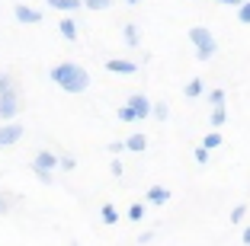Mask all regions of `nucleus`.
Here are the masks:
<instances>
[{"label": "nucleus", "instance_id": "2", "mask_svg": "<svg viewBox=\"0 0 250 246\" xmlns=\"http://www.w3.org/2000/svg\"><path fill=\"white\" fill-rule=\"evenodd\" d=\"M189 42H192V48H196L199 61H212L215 51H218V38H215L206 26H192L189 29Z\"/></svg>", "mask_w": 250, "mask_h": 246}, {"label": "nucleus", "instance_id": "17", "mask_svg": "<svg viewBox=\"0 0 250 246\" xmlns=\"http://www.w3.org/2000/svg\"><path fill=\"white\" fill-rule=\"evenodd\" d=\"M100 217H103V224H119V211L112 205H103L100 208Z\"/></svg>", "mask_w": 250, "mask_h": 246}, {"label": "nucleus", "instance_id": "31", "mask_svg": "<svg viewBox=\"0 0 250 246\" xmlns=\"http://www.w3.org/2000/svg\"><path fill=\"white\" fill-rule=\"evenodd\" d=\"M138 240H141V246H147V243H151V240H154V233H151V230H145V233H141Z\"/></svg>", "mask_w": 250, "mask_h": 246}, {"label": "nucleus", "instance_id": "24", "mask_svg": "<svg viewBox=\"0 0 250 246\" xmlns=\"http://www.w3.org/2000/svg\"><path fill=\"white\" fill-rule=\"evenodd\" d=\"M10 208H13V198L7 192H0V214H10Z\"/></svg>", "mask_w": 250, "mask_h": 246}, {"label": "nucleus", "instance_id": "1", "mask_svg": "<svg viewBox=\"0 0 250 246\" xmlns=\"http://www.w3.org/2000/svg\"><path fill=\"white\" fill-rule=\"evenodd\" d=\"M48 77H52L55 87H61L64 93H74V96L90 90V74H87V67H81L77 61H61V64H55Z\"/></svg>", "mask_w": 250, "mask_h": 246}, {"label": "nucleus", "instance_id": "5", "mask_svg": "<svg viewBox=\"0 0 250 246\" xmlns=\"http://www.w3.org/2000/svg\"><path fill=\"white\" fill-rule=\"evenodd\" d=\"M16 115H20V93L0 96V118H3V122H13Z\"/></svg>", "mask_w": 250, "mask_h": 246}, {"label": "nucleus", "instance_id": "14", "mask_svg": "<svg viewBox=\"0 0 250 246\" xmlns=\"http://www.w3.org/2000/svg\"><path fill=\"white\" fill-rule=\"evenodd\" d=\"M183 93H186V99H199V96L206 93V87H202V80H199V77H192L189 83L183 87Z\"/></svg>", "mask_w": 250, "mask_h": 246}, {"label": "nucleus", "instance_id": "22", "mask_svg": "<svg viewBox=\"0 0 250 246\" xmlns=\"http://www.w3.org/2000/svg\"><path fill=\"white\" fill-rule=\"evenodd\" d=\"M237 19H241L244 26H247V22H250V0H244L241 7H237Z\"/></svg>", "mask_w": 250, "mask_h": 246}, {"label": "nucleus", "instance_id": "9", "mask_svg": "<svg viewBox=\"0 0 250 246\" xmlns=\"http://www.w3.org/2000/svg\"><path fill=\"white\" fill-rule=\"evenodd\" d=\"M122 144H125V151H132V153H145V147H147V138L135 131V134H128V138H125Z\"/></svg>", "mask_w": 250, "mask_h": 246}, {"label": "nucleus", "instance_id": "11", "mask_svg": "<svg viewBox=\"0 0 250 246\" xmlns=\"http://www.w3.org/2000/svg\"><path fill=\"white\" fill-rule=\"evenodd\" d=\"M147 202H151V205H167L170 202V192L164 186H151V189H147Z\"/></svg>", "mask_w": 250, "mask_h": 246}, {"label": "nucleus", "instance_id": "16", "mask_svg": "<svg viewBox=\"0 0 250 246\" xmlns=\"http://www.w3.org/2000/svg\"><path fill=\"white\" fill-rule=\"evenodd\" d=\"M208 122H212V128H221V125L228 122V112H225V106L212 109V115H208Z\"/></svg>", "mask_w": 250, "mask_h": 246}, {"label": "nucleus", "instance_id": "34", "mask_svg": "<svg viewBox=\"0 0 250 246\" xmlns=\"http://www.w3.org/2000/svg\"><path fill=\"white\" fill-rule=\"evenodd\" d=\"M125 3H128V7H135V3H138V0H125Z\"/></svg>", "mask_w": 250, "mask_h": 246}, {"label": "nucleus", "instance_id": "23", "mask_svg": "<svg viewBox=\"0 0 250 246\" xmlns=\"http://www.w3.org/2000/svg\"><path fill=\"white\" fill-rule=\"evenodd\" d=\"M74 167H77V160H74V157H58V170H64V173H71Z\"/></svg>", "mask_w": 250, "mask_h": 246}, {"label": "nucleus", "instance_id": "19", "mask_svg": "<svg viewBox=\"0 0 250 246\" xmlns=\"http://www.w3.org/2000/svg\"><path fill=\"white\" fill-rule=\"evenodd\" d=\"M7 93H16V80L10 74H0V96H7Z\"/></svg>", "mask_w": 250, "mask_h": 246}, {"label": "nucleus", "instance_id": "6", "mask_svg": "<svg viewBox=\"0 0 250 246\" xmlns=\"http://www.w3.org/2000/svg\"><path fill=\"white\" fill-rule=\"evenodd\" d=\"M13 16H16V22H29V26H36V22H42V10H32V7H26V3H16L13 7Z\"/></svg>", "mask_w": 250, "mask_h": 246}, {"label": "nucleus", "instance_id": "32", "mask_svg": "<svg viewBox=\"0 0 250 246\" xmlns=\"http://www.w3.org/2000/svg\"><path fill=\"white\" fill-rule=\"evenodd\" d=\"M218 3H225V7H241L244 0H218Z\"/></svg>", "mask_w": 250, "mask_h": 246}, {"label": "nucleus", "instance_id": "26", "mask_svg": "<svg viewBox=\"0 0 250 246\" xmlns=\"http://www.w3.org/2000/svg\"><path fill=\"white\" fill-rule=\"evenodd\" d=\"M244 211H247V205H234V208H231V221H234V224L244 221Z\"/></svg>", "mask_w": 250, "mask_h": 246}, {"label": "nucleus", "instance_id": "18", "mask_svg": "<svg viewBox=\"0 0 250 246\" xmlns=\"http://www.w3.org/2000/svg\"><path fill=\"white\" fill-rule=\"evenodd\" d=\"M202 147H206V151L212 153L215 147H221V134H218V131H208L206 138H202Z\"/></svg>", "mask_w": 250, "mask_h": 246}, {"label": "nucleus", "instance_id": "4", "mask_svg": "<svg viewBox=\"0 0 250 246\" xmlns=\"http://www.w3.org/2000/svg\"><path fill=\"white\" fill-rule=\"evenodd\" d=\"M125 106L132 109L135 122H141V118H147V115H151V99H147L145 93H132V96H128V102H125Z\"/></svg>", "mask_w": 250, "mask_h": 246}, {"label": "nucleus", "instance_id": "3", "mask_svg": "<svg viewBox=\"0 0 250 246\" xmlns=\"http://www.w3.org/2000/svg\"><path fill=\"white\" fill-rule=\"evenodd\" d=\"M58 170V153L52 151H39L36 157H32V173L39 176V182H45V186H52V173Z\"/></svg>", "mask_w": 250, "mask_h": 246}, {"label": "nucleus", "instance_id": "35", "mask_svg": "<svg viewBox=\"0 0 250 246\" xmlns=\"http://www.w3.org/2000/svg\"><path fill=\"white\" fill-rule=\"evenodd\" d=\"M71 246H81V243H71Z\"/></svg>", "mask_w": 250, "mask_h": 246}, {"label": "nucleus", "instance_id": "12", "mask_svg": "<svg viewBox=\"0 0 250 246\" xmlns=\"http://www.w3.org/2000/svg\"><path fill=\"white\" fill-rule=\"evenodd\" d=\"M48 7L61 10V13H77L83 3H81V0H48Z\"/></svg>", "mask_w": 250, "mask_h": 246}, {"label": "nucleus", "instance_id": "27", "mask_svg": "<svg viewBox=\"0 0 250 246\" xmlns=\"http://www.w3.org/2000/svg\"><path fill=\"white\" fill-rule=\"evenodd\" d=\"M208 157H212V153H208L206 147H196V163H199V167H206V163H208Z\"/></svg>", "mask_w": 250, "mask_h": 246}, {"label": "nucleus", "instance_id": "10", "mask_svg": "<svg viewBox=\"0 0 250 246\" xmlns=\"http://www.w3.org/2000/svg\"><path fill=\"white\" fill-rule=\"evenodd\" d=\"M122 38H125V45H128V48H138V42H141L138 26H135V22H125V26H122Z\"/></svg>", "mask_w": 250, "mask_h": 246}, {"label": "nucleus", "instance_id": "15", "mask_svg": "<svg viewBox=\"0 0 250 246\" xmlns=\"http://www.w3.org/2000/svg\"><path fill=\"white\" fill-rule=\"evenodd\" d=\"M151 115H154L157 122H167V118H170V109H167V102H151Z\"/></svg>", "mask_w": 250, "mask_h": 246}, {"label": "nucleus", "instance_id": "25", "mask_svg": "<svg viewBox=\"0 0 250 246\" xmlns=\"http://www.w3.org/2000/svg\"><path fill=\"white\" fill-rule=\"evenodd\" d=\"M116 115H119V122H135V115H132V109H128V106H119Z\"/></svg>", "mask_w": 250, "mask_h": 246}, {"label": "nucleus", "instance_id": "29", "mask_svg": "<svg viewBox=\"0 0 250 246\" xmlns=\"http://www.w3.org/2000/svg\"><path fill=\"white\" fill-rule=\"evenodd\" d=\"M109 170H112V176H116V179H119V176L125 173V170H122V163H119V160H112V163H109Z\"/></svg>", "mask_w": 250, "mask_h": 246}, {"label": "nucleus", "instance_id": "7", "mask_svg": "<svg viewBox=\"0 0 250 246\" xmlns=\"http://www.w3.org/2000/svg\"><path fill=\"white\" fill-rule=\"evenodd\" d=\"M20 138H22V125H16V122H7L3 128H0V147H13Z\"/></svg>", "mask_w": 250, "mask_h": 246}, {"label": "nucleus", "instance_id": "28", "mask_svg": "<svg viewBox=\"0 0 250 246\" xmlns=\"http://www.w3.org/2000/svg\"><path fill=\"white\" fill-rule=\"evenodd\" d=\"M128 217H132V221H141V217H145V205H132V208H128Z\"/></svg>", "mask_w": 250, "mask_h": 246}, {"label": "nucleus", "instance_id": "30", "mask_svg": "<svg viewBox=\"0 0 250 246\" xmlns=\"http://www.w3.org/2000/svg\"><path fill=\"white\" fill-rule=\"evenodd\" d=\"M122 151H125L122 141H112V144H109V153H122Z\"/></svg>", "mask_w": 250, "mask_h": 246}, {"label": "nucleus", "instance_id": "20", "mask_svg": "<svg viewBox=\"0 0 250 246\" xmlns=\"http://www.w3.org/2000/svg\"><path fill=\"white\" fill-rule=\"evenodd\" d=\"M208 102H212V109H218V106H225V90H208Z\"/></svg>", "mask_w": 250, "mask_h": 246}, {"label": "nucleus", "instance_id": "33", "mask_svg": "<svg viewBox=\"0 0 250 246\" xmlns=\"http://www.w3.org/2000/svg\"><path fill=\"white\" fill-rule=\"evenodd\" d=\"M244 246H250V227H244Z\"/></svg>", "mask_w": 250, "mask_h": 246}, {"label": "nucleus", "instance_id": "21", "mask_svg": "<svg viewBox=\"0 0 250 246\" xmlns=\"http://www.w3.org/2000/svg\"><path fill=\"white\" fill-rule=\"evenodd\" d=\"M87 10H109L112 7V0H81Z\"/></svg>", "mask_w": 250, "mask_h": 246}, {"label": "nucleus", "instance_id": "8", "mask_svg": "<svg viewBox=\"0 0 250 246\" xmlns=\"http://www.w3.org/2000/svg\"><path fill=\"white\" fill-rule=\"evenodd\" d=\"M106 71H109V74H125V77H128V74L138 71V64L128 61V58H109V61H106Z\"/></svg>", "mask_w": 250, "mask_h": 246}, {"label": "nucleus", "instance_id": "13", "mask_svg": "<svg viewBox=\"0 0 250 246\" xmlns=\"http://www.w3.org/2000/svg\"><path fill=\"white\" fill-rule=\"evenodd\" d=\"M58 32L67 38V42H74V38H77V22H74L71 16H64V19L58 22Z\"/></svg>", "mask_w": 250, "mask_h": 246}]
</instances>
